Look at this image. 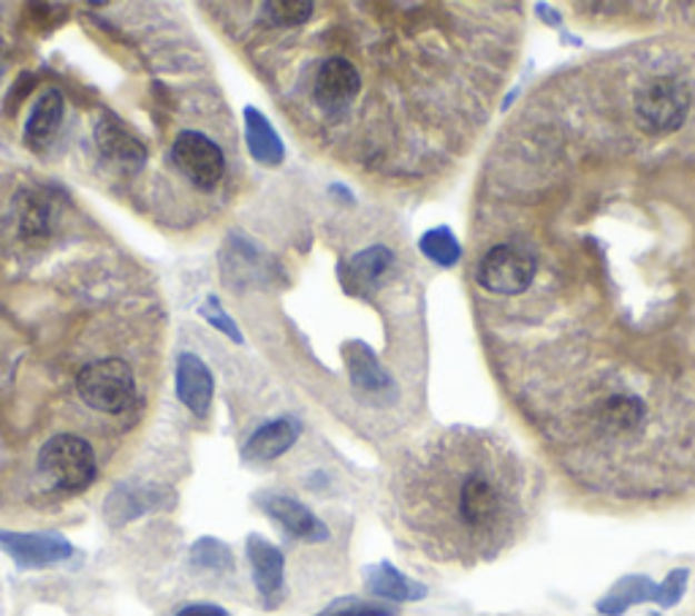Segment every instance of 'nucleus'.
I'll return each mask as SVG.
<instances>
[{
  "label": "nucleus",
  "instance_id": "nucleus-28",
  "mask_svg": "<svg viewBox=\"0 0 695 616\" xmlns=\"http://www.w3.org/2000/svg\"><path fill=\"white\" fill-rule=\"evenodd\" d=\"M36 88V77L33 73H20V77L14 79V85H11V90L6 92V103H3V112L9 117L17 115V109L22 107L24 98L30 96Z\"/></svg>",
  "mask_w": 695,
  "mask_h": 616
},
{
  "label": "nucleus",
  "instance_id": "nucleus-10",
  "mask_svg": "<svg viewBox=\"0 0 695 616\" xmlns=\"http://www.w3.org/2000/svg\"><path fill=\"white\" fill-rule=\"evenodd\" d=\"M258 505L264 508V514L272 516V519L278 521L288 535H294V538L310 540V544L329 538V529H326L324 521L318 519L307 505L294 500V497L264 491V495H258Z\"/></svg>",
  "mask_w": 695,
  "mask_h": 616
},
{
  "label": "nucleus",
  "instance_id": "nucleus-5",
  "mask_svg": "<svg viewBox=\"0 0 695 616\" xmlns=\"http://www.w3.org/2000/svg\"><path fill=\"white\" fill-rule=\"evenodd\" d=\"M476 282L487 294L497 297H519L527 294L535 282V261L519 245L503 242L495 245L478 258Z\"/></svg>",
  "mask_w": 695,
  "mask_h": 616
},
{
  "label": "nucleus",
  "instance_id": "nucleus-24",
  "mask_svg": "<svg viewBox=\"0 0 695 616\" xmlns=\"http://www.w3.org/2000/svg\"><path fill=\"white\" fill-rule=\"evenodd\" d=\"M150 505V497H145L137 489H117L107 500V519L112 525H126L128 519H137L139 514H145Z\"/></svg>",
  "mask_w": 695,
  "mask_h": 616
},
{
  "label": "nucleus",
  "instance_id": "nucleus-1",
  "mask_svg": "<svg viewBox=\"0 0 695 616\" xmlns=\"http://www.w3.org/2000/svg\"><path fill=\"white\" fill-rule=\"evenodd\" d=\"M538 484L500 435L451 427L418 443L389 480V514L424 557L473 568L527 533Z\"/></svg>",
  "mask_w": 695,
  "mask_h": 616
},
{
  "label": "nucleus",
  "instance_id": "nucleus-15",
  "mask_svg": "<svg viewBox=\"0 0 695 616\" xmlns=\"http://www.w3.org/2000/svg\"><path fill=\"white\" fill-rule=\"evenodd\" d=\"M63 112H66L63 92L47 90L44 96L36 101L33 112L28 115V120H24V141H28L33 150L49 145V141L54 139V133H58L60 122H63Z\"/></svg>",
  "mask_w": 695,
  "mask_h": 616
},
{
  "label": "nucleus",
  "instance_id": "nucleus-4",
  "mask_svg": "<svg viewBox=\"0 0 695 616\" xmlns=\"http://www.w3.org/2000/svg\"><path fill=\"white\" fill-rule=\"evenodd\" d=\"M77 394L88 408L120 416L137 399V380L122 359H98L79 369Z\"/></svg>",
  "mask_w": 695,
  "mask_h": 616
},
{
  "label": "nucleus",
  "instance_id": "nucleus-23",
  "mask_svg": "<svg viewBox=\"0 0 695 616\" xmlns=\"http://www.w3.org/2000/svg\"><path fill=\"white\" fill-rule=\"evenodd\" d=\"M190 563H193L196 568L212 570V573H226L234 568L231 548L226 544H220L218 538L196 540L193 548H190Z\"/></svg>",
  "mask_w": 695,
  "mask_h": 616
},
{
  "label": "nucleus",
  "instance_id": "nucleus-13",
  "mask_svg": "<svg viewBox=\"0 0 695 616\" xmlns=\"http://www.w3.org/2000/svg\"><path fill=\"white\" fill-rule=\"evenodd\" d=\"M299 424L291 418H275V421L258 427L254 435L248 437L242 448V457L248 461H272L282 457L288 448L297 443Z\"/></svg>",
  "mask_w": 695,
  "mask_h": 616
},
{
  "label": "nucleus",
  "instance_id": "nucleus-29",
  "mask_svg": "<svg viewBox=\"0 0 695 616\" xmlns=\"http://www.w3.org/2000/svg\"><path fill=\"white\" fill-rule=\"evenodd\" d=\"M177 616H231L226 608L212 606V603H196V606H186Z\"/></svg>",
  "mask_w": 695,
  "mask_h": 616
},
{
  "label": "nucleus",
  "instance_id": "nucleus-19",
  "mask_svg": "<svg viewBox=\"0 0 695 616\" xmlns=\"http://www.w3.org/2000/svg\"><path fill=\"white\" fill-rule=\"evenodd\" d=\"M647 600H661V584H655L647 576H627L603 597L598 603V612L606 616H623L631 606Z\"/></svg>",
  "mask_w": 695,
  "mask_h": 616
},
{
  "label": "nucleus",
  "instance_id": "nucleus-27",
  "mask_svg": "<svg viewBox=\"0 0 695 616\" xmlns=\"http://www.w3.org/2000/svg\"><path fill=\"white\" fill-rule=\"evenodd\" d=\"M687 576H691V573H687L685 568H676L668 573L666 582L661 584V600H657L663 608H672L682 600V595H685V587H687Z\"/></svg>",
  "mask_w": 695,
  "mask_h": 616
},
{
  "label": "nucleus",
  "instance_id": "nucleus-3",
  "mask_svg": "<svg viewBox=\"0 0 695 616\" xmlns=\"http://www.w3.org/2000/svg\"><path fill=\"white\" fill-rule=\"evenodd\" d=\"M39 473L54 489L82 491L96 480L98 459L93 446L79 435H54L41 446Z\"/></svg>",
  "mask_w": 695,
  "mask_h": 616
},
{
  "label": "nucleus",
  "instance_id": "nucleus-26",
  "mask_svg": "<svg viewBox=\"0 0 695 616\" xmlns=\"http://www.w3.org/2000/svg\"><path fill=\"white\" fill-rule=\"evenodd\" d=\"M199 312L207 318L209 326H215L218 331H224V335L231 337L234 342H242V331L237 329V324H234V318L224 310V305H220L218 297H207V301L201 305Z\"/></svg>",
  "mask_w": 695,
  "mask_h": 616
},
{
  "label": "nucleus",
  "instance_id": "nucleus-21",
  "mask_svg": "<svg viewBox=\"0 0 695 616\" xmlns=\"http://www.w3.org/2000/svg\"><path fill=\"white\" fill-rule=\"evenodd\" d=\"M264 20L275 28H299V24L310 22L316 14V3L310 0H272L264 3Z\"/></svg>",
  "mask_w": 695,
  "mask_h": 616
},
{
  "label": "nucleus",
  "instance_id": "nucleus-22",
  "mask_svg": "<svg viewBox=\"0 0 695 616\" xmlns=\"http://www.w3.org/2000/svg\"><path fill=\"white\" fill-rule=\"evenodd\" d=\"M418 248H421L429 261L438 264V267H454L463 258V245L457 242V237L448 229L427 231L421 237V242H418Z\"/></svg>",
  "mask_w": 695,
  "mask_h": 616
},
{
  "label": "nucleus",
  "instance_id": "nucleus-2",
  "mask_svg": "<svg viewBox=\"0 0 695 616\" xmlns=\"http://www.w3.org/2000/svg\"><path fill=\"white\" fill-rule=\"evenodd\" d=\"M691 103V88L682 79L668 77V73L649 77L638 85L636 96H633V120H636L638 131L652 139L672 137L687 122Z\"/></svg>",
  "mask_w": 695,
  "mask_h": 616
},
{
  "label": "nucleus",
  "instance_id": "nucleus-20",
  "mask_svg": "<svg viewBox=\"0 0 695 616\" xmlns=\"http://www.w3.org/2000/svg\"><path fill=\"white\" fill-rule=\"evenodd\" d=\"M20 229L24 239H44L52 231V201L41 190H30L24 193L22 209H20Z\"/></svg>",
  "mask_w": 695,
  "mask_h": 616
},
{
  "label": "nucleus",
  "instance_id": "nucleus-8",
  "mask_svg": "<svg viewBox=\"0 0 695 616\" xmlns=\"http://www.w3.org/2000/svg\"><path fill=\"white\" fill-rule=\"evenodd\" d=\"M0 548L20 568H49V565L63 563L73 554L69 540L54 533H9V529H0Z\"/></svg>",
  "mask_w": 695,
  "mask_h": 616
},
{
  "label": "nucleus",
  "instance_id": "nucleus-18",
  "mask_svg": "<svg viewBox=\"0 0 695 616\" xmlns=\"http://www.w3.org/2000/svg\"><path fill=\"white\" fill-rule=\"evenodd\" d=\"M342 356H346V361H348L350 380H354L361 391L378 394V397L384 391H389L391 378L384 372V369H380L378 359H375V354L367 348L365 342H348L346 348H342Z\"/></svg>",
  "mask_w": 695,
  "mask_h": 616
},
{
  "label": "nucleus",
  "instance_id": "nucleus-11",
  "mask_svg": "<svg viewBox=\"0 0 695 616\" xmlns=\"http://www.w3.org/2000/svg\"><path fill=\"white\" fill-rule=\"evenodd\" d=\"M96 145L101 158L122 171H139L147 163V147L115 115H103L96 126Z\"/></svg>",
  "mask_w": 695,
  "mask_h": 616
},
{
  "label": "nucleus",
  "instance_id": "nucleus-12",
  "mask_svg": "<svg viewBox=\"0 0 695 616\" xmlns=\"http://www.w3.org/2000/svg\"><path fill=\"white\" fill-rule=\"evenodd\" d=\"M215 380L205 361L196 354H182L177 359V397L193 416L205 418L212 405Z\"/></svg>",
  "mask_w": 695,
  "mask_h": 616
},
{
  "label": "nucleus",
  "instance_id": "nucleus-17",
  "mask_svg": "<svg viewBox=\"0 0 695 616\" xmlns=\"http://www.w3.org/2000/svg\"><path fill=\"white\" fill-rule=\"evenodd\" d=\"M391 261H395V256H391L389 248H370L359 252V256H354L340 267L342 288L348 294H365L391 267Z\"/></svg>",
  "mask_w": 695,
  "mask_h": 616
},
{
  "label": "nucleus",
  "instance_id": "nucleus-14",
  "mask_svg": "<svg viewBox=\"0 0 695 616\" xmlns=\"http://www.w3.org/2000/svg\"><path fill=\"white\" fill-rule=\"evenodd\" d=\"M365 587L370 595L384 597V600H395V603H414L427 595V587L410 582L408 576H403V573L389 563L365 568Z\"/></svg>",
  "mask_w": 695,
  "mask_h": 616
},
{
  "label": "nucleus",
  "instance_id": "nucleus-16",
  "mask_svg": "<svg viewBox=\"0 0 695 616\" xmlns=\"http://www.w3.org/2000/svg\"><path fill=\"white\" fill-rule=\"evenodd\" d=\"M245 139H248L250 156L261 166H280L286 158V147L272 122L254 107L245 109Z\"/></svg>",
  "mask_w": 695,
  "mask_h": 616
},
{
  "label": "nucleus",
  "instance_id": "nucleus-7",
  "mask_svg": "<svg viewBox=\"0 0 695 616\" xmlns=\"http://www.w3.org/2000/svg\"><path fill=\"white\" fill-rule=\"evenodd\" d=\"M361 88H365V79H361L359 66L346 54H329L318 63L316 77H312V101L326 115H340L354 107Z\"/></svg>",
  "mask_w": 695,
  "mask_h": 616
},
{
  "label": "nucleus",
  "instance_id": "nucleus-25",
  "mask_svg": "<svg viewBox=\"0 0 695 616\" xmlns=\"http://www.w3.org/2000/svg\"><path fill=\"white\" fill-rule=\"evenodd\" d=\"M397 606H386V603L375 600H359V597H340V600L331 603L329 608H324L316 616H397Z\"/></svg>",
  "mask_w": 695,
  "mask_h": 616
},
{
  "label": "nucleus",
  "instance_id": "nucleus-6",
  "mask_svg": "<svg viewBox=\"0 0 695 616\" xmlns=\"http://www.w3.org/2000/svg\"><path fill=\"white\" fill-rule=\"evenodd\" d=\"M171 160H175L177 171L201 190L218 188L226 177L224 150L201 131L177 133L175 145H171Z\"/></svg>",
  "mask_w": 695,
  "mask_h": 616
},
{
  "label": "nucleus",
  "instance_id": "nucleus-9",
  "mask_svg": "<svg viewBox=\"0 0 695 616\" xmlns=\"http://www.w3.org/2000/svg\"><path fill=\"white\" fill-rule=\"evenodd\" d=\"M248 559L250 568H254L258 595L264 597L267 608H275L286 595V559H282V552L261 535H250Z\"/></svg>",
  "mask_w": 695,
  "mask_h": 616
}]
</instances>
